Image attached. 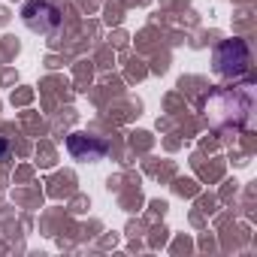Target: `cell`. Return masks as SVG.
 Masks as SVG:
<instances>
[{"instance_id":"4","label":"cell","mask_w":257,"mask_h":257,"mask_svg":"<svg viewBox=\"0 0 257 257\" xmlns=\"http://www.w3.org/2000/svg\"><path fill=\"white\" fill-rule=\"evenodd\" d=\"M70 152L76 158H88V161H97L106 155V143L97 140V137H85V134H73L70 137Z\"/></svg>"},{"instance_id":"3","label":"cell","mask_w":257,"mask_h":257,"mask_svg":"<svg viewBox=\"0 0 257 257\" xmlns=\"http://www.w3.org/2000/svg\"><path fill=\"white\" fill-rule=\"evenodd\" d=\"M22 19L37 34H55L61 28V13H58V7L49 4V0H28L22 7Z\"/></svg>"},{"instance_id":"2","label":"cell","mask_w":257,"mask_h":257,"mask_svg":"<svg viewBox=\"0 0 257 257\" xmlns=\"http://www.w3.org/2000/svg\"><path fill=\"white\" fill-rule=\"evenodd\" d=\"M215 70L224 79H242L251 73V49L245 40H224L215 49Z\"/></svg>"},{"instance_id":"1","label":"cell","mask_w":257,"mask_h":257,"mask_svg":"<svg viewBox=\"0 0 257 257\" xmlns=\"http://www.w3.org/2000/svg\"><path fill=\"white\" fill-rule=\"evenodd\" d=\"M251 109H254L251 85L221 88V91H212L206 97V118L218 131L221 127H245L251 121Z\"/></svg>"}]
</instances>
